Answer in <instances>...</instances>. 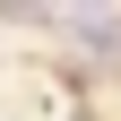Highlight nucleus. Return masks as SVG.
<instances>
[]
</instances>
